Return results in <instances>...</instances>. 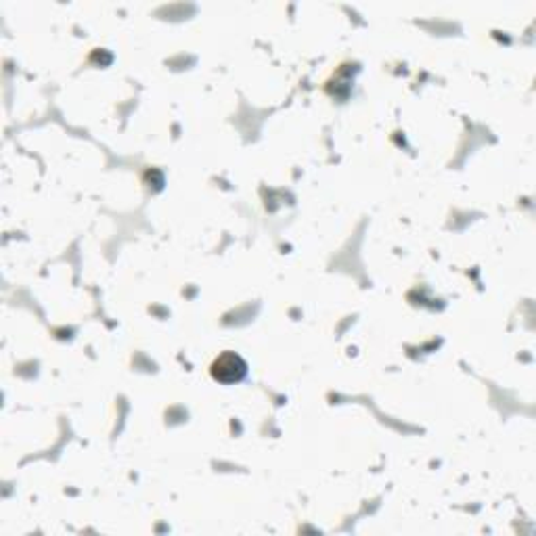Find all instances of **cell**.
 <instances>
[{
    "label": "cell",
    "mask_w": 536,
    "mask_h": 536,
    "mask_svg": "<svg viewBox=\"0 0 536 536\" xmlns=\"http://www.w3.org/2000/svg\"><path fill=\"white\" fill-rule=\"evenodd\" d=\"M210 376L214 382L224 384V385L239 384L247 377V363L237 352L227 350V352L218 354V357L212 360Z\"/></svg>",
    "instance_id": "obj_1"
}]
</instances>
